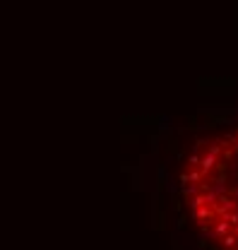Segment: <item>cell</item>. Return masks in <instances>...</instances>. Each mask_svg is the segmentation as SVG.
<instances>
[{"instance_id":"cell-1","label":"cell","mask_w":238,"mask_h":250,"mask_svg":"<svg viewBox=\"0 0 238 250\" xmlns=\"http://www.w3.org/2000/svg\"><path fill=\"white\" fill-rule=\"evenodd\" d=\"M180 190L197 229L221 250H238V127L193 147Z\"/></svg>"}]
</instances>
